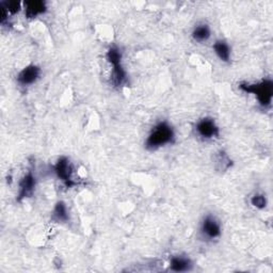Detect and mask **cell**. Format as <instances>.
Listing matches in <instances>:
<instances>
[{"label":"cell","instance_id":"ba28073f","mask_svg":"<svg viewBox=\"0 0 273 273\" xmlns=\"http://www.w3.org/2000/svg\"><path fill=\"white\" fill-rule=\"evenodd\" d=\"M25 6V14L28 18H34L38 15L46 12V4L40 0H31V2H26Z\"/></svg>","mask_w":273,"mask_h":273},{"label":"cell","instance_id":"2e32d148","mask_svg":"<svg viewBox=\"0 0 273 273\" xmlns=\"http://www.w3.org/2000/svg\"><path fill=\"white\" fill-rule=\"evenodd\" d=\"M2 5L7 9L8 12L11 14L17 13L22 9V4L17 2H9V3L7 2V3H3Z\"/></svg>","mask_w":273,"mask_h":273},{"label":"cell","instance_id":"8992f818","mask_svg":"<svg viewBox=\"0 0 273 273\" xmlns=\"http://www.w3.org/2000/svg\"><path fill=\"white\" fill-rule=\"evenodd\" d=\"M35 176L33 173L29 171L27 174L21 179L20 181V191H18V201H22V199L29 197L33 194L34 188H35Z\"/></svg>","mask_w":273,"mask_h":273},{"label":"cell","instance_id":"277c9868","mask_svg":"<svg viewBox=\"0 0 273 273\" xmlns=\"http://www.w3.org/2000/svg\"><path fill=\"white\" fill-rule=\"evenodd\" d=\"M196 131L204 139L218 138L220 134L219 127L216 125L213 119H209V117H205V119H202L197 122Z\"/></svg>","mask_w":273,"mask_h":273},{"label":"cell","instance_id":"5bb4252c","mask_svg":"<svg viewBox=\"0 0 273 273\" xmlns=\"http://www.w3.org/2000/svg\"><path fill=\"white\" fill-rule=\"evenodd\" d=\"M107 59H108L109 62L111 63L112 65L119 64V63H121V60H122V53L119 50V48L111 47L110 49L107 51Z\"/></svg>","mask_w":273,"mask_h":273},{"label":"cell","instance_id":"4fadbf2b","mask_svg":"<svg viewBox=\"0 0 273 273\" xmlns=\"http://www.w3.org/2000/svg\"><path fill=\"white\" fill-rule=\"evenodd\" d=\"M211 33H212L211 29H209V27L207 25H198L193 29L192 38L194 41L202 43L211 38Z\"/></svg>","mask_w":273,"mask_h":273},{"label":"cell","instance_id":"30bf717a","mask_svg":"<svg viewBox=\"0 0 273 273\" xmlns=\"http://www.w3.org/2000/svg\"><path fill=\"white\" fill-rule=\"evenodd\" d=\"M214 50L219 59L223 62H230L231 60V48L229 44L224 41H217L214 44Z\"/></svg>","mask_w":273,"mask_h":273},{"label":"cell","instance_id":"3957f363","mask_svg":"<svg viewBox=\"0 0 273 273\" xmlns=\"http://www.w3.org/2000/svg\"><path fill=\"white\" fill-rule=\"evenodd\" d=\"M73 171H74V168H73L70 159L66 157L59 158L54 165V173L67 188L77 185L76 181L73 179Z\"/></svg>","mask_w":273,"mask_h":273},{"label":"cell","instance_id":"6da1fadb","mask_svg":"<svg viewBox=\"0 0 273 273\" xmlns=\"http://www.w3.org/2000/svg\"><path fill=\"white\" fill-rule=\"evenodd\" d=\"M174 140V130L167 122H161L155 126L148 136L145 147L149 150H156L163 145L172 143Z\"/></svg>","mask_w":273,"mask_h":273},{"label":"cell","instance_id":"52a82bcc","mask_svg":"<svg viewBox=\"0 0 273 273\" xmlns=\"http://www.w3.org/2000/svg\"><path fill=\"white\" fill-rule=\"evenodd\" d=\"M202 233L209 239H216L221 235V225L213 216H207L202 222Z\"/></svg>","mask_w":273,"mask_h":273},{"label":"cell","instance_id":"7c38bea8","mask_svg":"<svg viewBox=\"0 0 273 273\" xmlns=\"http://www.w3.org/2000/svg\"><path fill=\"white\" fill-rule=\"evenodd\" d=\"M112 75H111V80L114 87H121L126 83V72L123 69L121 63L119 64H114L112 65Z\"/></svg>","mask_w":273,"mask_h":273},{"label":"cell","instance_id":"9c48e42d","mask_svg":"<svg viewBox=\"0 0 273 273\" xmlns=\"http://www.w3.org/2000/svg\"><path fill=\"white\" fill-rule=\"evenodd\" d=\"M192 267V261L185 256H173L170 261V269L174 272H187Z\"/></svg>","mask_w":273,"mask_h":273},{"label":"cell","instance_id":"5b68a950","mask_svg":"<svg viewBox=\"0 0 273 273\" xmlns=\"http://www.w3.org/2000/svg\"><path fill=\"white\" fill-rule=\"evenodd\" d=\"M41 69L34 64L26 66L17 76V83L21 86H30L40 78Z\"/></svg>","mask_w":273,"mask_h":273},{"label":"cell","instance_id":"8fae6325","mask_svg":"<svg viewBox=\"0 0 273 273\" xmlns=\"http://www.w3.org/2000/svg\"><path fill=\"white\" fill-rule=\"evenodd\" d=\"M51 219L54 222H66L69 220V212L66 205L63 202H58L53 208V212L51 215Z\"/></svg>","mask_w":273,"mask_h":273},{"label":"cell","instance_id":"9a60e30c","mask_svg":"<svg viewBox=\"0 0 273 273\" xmlns=\"http://www.w3.org/2000/svg\"><path fill=\"white\" fill-rule=\"evenodd\" d=\"M251 204L258 209H262V208H265L267 205V199H266L265 195L255 194L251 198Z\"/></svg>","mask_w":273,"mask_h":273},{"label":"cell","instance_id":"7a4b0ae2","mask_svg":"<svg viewBox=\"0 0 273 273\" xmlns=\"http://www.w3.org/2000/svg\"><path fill=\"white\" fill-rule=\"evenodd\" d=\"M239 88L247 93H253L258 99V102L262 106H270L273 95V83L269 79L261 81L260 84L248 85L241 84Z\"/></svg>","mask_w":273,"mask_h":273}]
</instances>
